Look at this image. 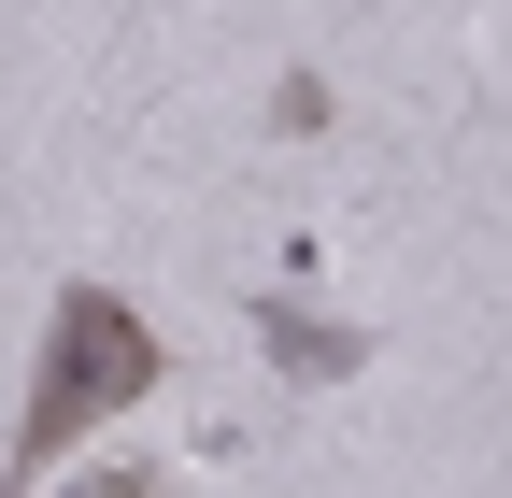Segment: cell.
I'll list each match as a JSON object with an SVG mask.
<instances>
[{"instance_id": "3957f363", "label": "cell", "mask_w": 512, "mask_h": 498, "mask_svg": "<svg viewBox=\"0 0 512 498\" xmlns=\"http://www.w3.org/2000/svg\"><path fill=\"white\" fill-rule=\"evenodd\" d=\"M328 114H342V100H328V72H285V86H271V129H285V143H313Z\"/></svg>"}, {"instance_id": "6da1fadb", "label": "cell", "mask_w": 512, "mask_h": 498, "mask_svg": "<svg viewBox=\"0 0 512 498\" xmlns=\"http://www.w3.org/2000/svg\"><path fill=\"white\" fill-rule=\"evenodd\" d=\"M143 385H171L157 328L128 314L114 285H72V299L43 314V370H29V413H15V498H29V484H43L57 456H72L100 413H128Z\"/></svg>"}, {"instance_id": "7a4b0ae2", "label": "cell", "mask_w": 512, "mask_h": 498, "mask_svg": "<svg viewBox=\"0 0 512 498\" xmlns=\"http://www.w3.org/2000/svg\"><path fill=\"white\" fill-rule=\"evenodd\" d=\"M256 356H271L285 385H356V370H370V328L299 314V299H256Z\"/></svg>"}, {"instance_id": "277c9868", "label": "cell", "mask_w": 512, "mask_h": 498, "mask_svg": "<svg viewBox=\"0 0 512 498\" xmlns=\"http://www.w3.org/2000/svg\"><path fill=\"white\" fill-rule=\"evenodd\" d=\"M72 498H171V484H157V470H86Z\"/></svg>"}]
</instances>
